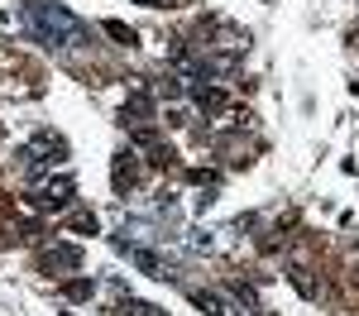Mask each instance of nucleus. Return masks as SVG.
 <instances>
[{
    "mask_svg": "<svg viewBox=\"0 0 359 316\" xmlns=\"http://www.w3.org/2000/svg\"><path fill=\"white\" fill-rule=\"evenodd\" d=\"M192 302L201 307V312H211V316H240L225 297H216V292H192Z\"/></svg>",
    "mask_w": 359,
    "mask_h": 316,
    "instance_id": "423d86ee",
    "label": "nucleus"
},
{
    "mask_svg": "<svg viewBox=\"0 0 359 316\" xmlns=\"http://www.w3.org/2000/svg\"><path fill=\"white\" fill-rule=\"evenodd\" d=\"M67 226H72V230H82V235H86V230L96 235V216H91V211H77V216H72Z\"/></svg>",
    "mask_w": 359,
    "mask_h": 316,
    "instance_id": "f8f14e48",
    "label": "nucleus"
},
{
    "mask_svg": "<svg viewBox=\"0 0 359 316\" xmlns=\"http://www.w3.org/2000/svg\"><path fill=\"white\" fill-rule=\"evenodd\" d=\"M39 268L43 273H57V268H82V249L77 245H48L39 254Z\"/></svg>",
    "mask_w": 359,
    "mask_h": 316,
    "instance_id": "20e7f679",
    "label": "nucleus"
},
{
    "mask_svg": "<svg viewBox=\"0 0 359 316\" xmlns=\"http://www.w3.org/2000/svg\"><path fill=\"white\" fill-rule=\"evenodd\" d=\"M72 192H77V187H72V177H57V182H48V187H39L29 201H34L39 211H62V206L72 201Z\"/></svg>",
    "mask_w": 359,
    "mask_h": 316,
    "instance_id": "f03ea898",
    "label": "nucleus"
},
{
    "mask_svg": "<svg viewBox=\"0 0 359 316\" xmlns=\"http://www.w3.org/2000/svg\"><path fill=\"white\" fill-rule=\"evenodd\" d=\"M120 254L130 259L139 273H149V278H172V273H168V259H158L154 249H139V245H125V240H120Z\"/></svg>",
    "mask_w": 359,
    "mask_h": 316,
    "instance_id": "7ed1b4c3",
    "label": "nucleus"
},
{
    "mask_svg": "<svg viewBox=\"0 0 359 316\" xmlns=\"http://www.w3.org/2000/svg\"><path fill=\"white\" fill-rule=\"evenodd\" d=\"M139 5H154V10H158V5H163V0H139Z\"/></svg>",
    "mask_w": 359,
    "mask_h": 316,
    "instance_id": "ddd939ff",
    "label": "nucleus"
},
{
    "mask_svg": "<svg viewBox=\"0 0 359 316\" xmlns=\"http://www.w3.org/2000/svg\"><path fill=\"white\" fill-rule=\"evenodd\" d=\"M149 115H154V96L149 91H135L130 101H125V125L135 120V125H149Z\"/></svg>",
    "mask_w": 359,
    "mask_h": 316,
    "instance_id": "39448f33",
    "label": "nucleus"
},
{
    "mask_svg": "<svg viewBox=\"0 0 359 316\" xmlns=\"http://www.w3.org/2000/svg\"><path fill=\"white\" fill-rule=\"evenodd\" d=\"M125 316H168V312L154 307V302H135V297H130V302H125Z\"/></svg>",
    "mask_w": 359,
    "mask_h": 316,
    "instance_id": "9b49d317",
    "label": "nucleus"
},
{
    "mask_svg": "<svg viewBox=\"0 0 359 316\" xmlns=\"http://www.w3.org/2000/svg\"><path fill=\"white\" fill-rule=\"evenodd\" d=\"M91 292H96L91 278H72V283H62V297H72V302H86Z\"/></svg>",
    "mask_w": 359,
    "mask_h": 316,
    "instance_id": "1a4fd4ad",
    "label": "nucleus"
},
{
    "mask_svg": "<svg viewBox=\"0 0 359 316\" xmlns=\"http://www.w3.org/2000/svg\"><path fill=\"white\" fill-rule=\"evenodd\" d=\"M25 29L48 43V48H91V25H82L72 10L62 5H43V0H29L25 5Z\"/></svg>",
    "mask_w": 359,
    "mask_h": 316,
    "instance_id": "f257e3e1",
    "label": "nucleus"
},
{
    "mask_svg": "<svg viewBox=\"0 0 359 316\" xmlns=\"http://www.w3.org/2000/svg\"><path fill=\"white\" fill-rule=\"evenodd\" d=\"M135 163H125V158H115V192H125V187H135Z\"/></svg>",
    "mask_w": 359,
    "mask_h": 316,
    "instance_id": "9d476101",
    "label": "nucleus"
},
{
    "mask_svg": "<svg viewBox=\"0 0 359 316\" xmlns=\"http://www.w3.org/2000/svg\"><path fill=\"white\" fill-rule=\"evenodd\" d=\"M101 29L111 34L115 43H125V48H130V43H139V39H135V29L125 25V20H101Z\"/></svg>",
    "mask_w": 359,
    "mask_h": 316,
    "instance_id": "6e6552de",
    "label": "nucleus"
},
{
    "mask_svg": "<svg viewBox=\"0 0 359 316\" xmlns=\"http://www.w3.org/2000/svg\"><path fill=\"white\" fill-rule=\"evenodd\" d=\"M196 106L201 111H225V91L221 86H196Z\"/></svg>",
    "mask_w": 359,
    "mask_h": 316,
    "instance_id": "0eeeda50",
    "label": "nucleus"
}]
</instances>
